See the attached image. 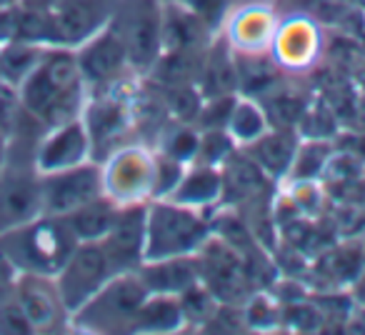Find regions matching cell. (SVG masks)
Masks as SVG:
<instances>
[{"label": "cell", "mask_w": 365, "mask_h": 335, "mask_svg": "<svg viewBox=\"0 0 365 335\" xmlns=\"http://www.w3.org/2000/svg\"><path fill=\"white\" fill-rule=\"evenodd\" d=\"M138 275L145 283L148 293H182V290H188L190 285H195L200 280V260H195L193 253L163 260H145Z\"/></svg>", "instance_id": "cell-12"}, {"label": "cell", "mask_w": 365, "mask_h": 335, "mask_svg": "<svg viewBox=\"0 0 365 335\" xmlns=\"http://www.w3.org/2000/svg\"><path fill=\"white\" fill-rule=\"evenodd\" d=\"M118 213L115 203L108 198H93L88 203H83L81 208L71 210L66 215V223L71 225L73 235L78 238V243H101L108 235V230L113 228Z\"/></svg>", "instance_id": "cell-17"}, {"label": "cell", "mask_w": 365, "mask_h": 335, "mask_svg": "<svg viewBox=\"0 0 365 335\" xmlns=\"http://www.w3.org/2000/svg\"><path fill=\"white\" fill-rule=\"evenodd\" d=\"M128 66V53L113 28L91 36L78 56L81 76L91 83H110Z\"/></svg>", "instance_id": "cell-10"}, {"label": "cell", "mask_w": 365, "mask_h": 335, "mask_svg": "<svg viewBox=\"0 0 365 335\" xmlns=\"http://www.w3.org/2000/svg\"><path fill=\"white\" fill-rule=\"evenodd\" d=\"M28 6H33V8H48V6H53L56 0H26Z\"/></svg>", "instance_id": "cell-34"}, {"label": "cell", "mask_w": 365, "mask_h": 335, "mask_svg": "<svg viewBox=\"0 0 365 335\" xmlns=\"http://www.w3.org/2000/svg\"><path fill=\"white\" fill-rule=\"evenodd\" d=\"M182 320V310L180 303L173 300L170 295H160L155 293L143 303V308L138 310L135 315V323L133 328H140V330H173L178 323Z\"/></svg>", "instance_id": "cell-24"}, {"label": "cell", "mask_w": 365, "mask_h": 335, "mask_svg": "<svg viewBox=\"0 0 365 335\" xmlns=\"http://www.w3.org/2000/svg\"><path fill=\"white\" fill-rule=\"evenodd\" d=\"M250 155H253V160L258 163L263 173L280 175L295 160V138L288 130L263 133L250 145Z\"/></svg>", "instance_id": "cell-18"}, {"label": "cell", "mask_w": 365, "mask_h": 335, "mask_svg": "<svg viewBox=\"0 0 365 335\" xmlns=\"http://www.w3.org/2000/svg\"><path fill=\"white\" fill-rule=\"evenodd\" d=\"M88 145H91V138L88 130L81 123L71 120L58 125V130L43 143L41 148V168L46 173H56V170H66V168L81 165L83 158L88 155Z\"/></svg>", "instance_id": "cell-13"}, {"label": "cell", "mask_w": 365, "mask_h": 335, "mask_svg": "<svg viewBox=\"0 0 365 335\" xmlns=\"http://www.w3.org/2000/svg\"><path fill=\"white\" fill-rule=\"evenodd\" d=\"M148 288L140 275L115 273L86 305L76 310V320L91 330L133 328L138 310L148 300Z\"/></svg>", "instance_id": "cell-4"}, {"label": "cell", "mask_w": 365, "mask_h": 335, "mask_svg": "<svg viewBox=\"0 0 365 335\" xmlns=\"http://www.w3.org/2000/svg\"><path fill=\"white\" fill-rule=\"evenodd\" d=\"M145 205H133V208L118 213L113 228L101 240L108 260H110L113 273H130L140 268L145 258Z\"/></svg>", "instance_id": "cell-8"}, {"label": "cell", "mask_w": 365, "mask_h": 335, "mask_svg": "<svg viewBox=\"0 0 365 335\" xmlns=\"http://www.w3.org/2000/svg\"><path fill=\"white\" fill-rule=\"evenodd\" d=\"M0 333H33V325L18 303L16 293L0 303Z\"/></svg>", "instance_id": "cell-28"}, {"label": "cell", "mask_w": 365, "mask_h": 335, "mask_svg": "<svg viewBox=\"0 0 365 335\" xmlns=\"http://www.w3.org/2000/svg\"><path fill=\"white\" fill-rule=\"evenodd\" d=\"M182 6H188L193 13H198L208 26H213L215 18L223 11V0H182Z\"/></svg>", "instance_id": "cell-33"}, {"label": "cell", "mask_w": 365, "mask_h": 335, "mask_svg": "<svg viewBox=\"0 0 365 335\" xmlns=\"http://www.w3.org/2000/svg\"><path fill=\"white\" fill-rule=\"evenodd\" d=\"M110 260L101 243H81L66 260V265L58 273V293H61L63 308L76 313L81 305H86L108 280L113 278Z\"/></svg>", "instance_id": "cell-6"}, {"label": "cell", "mask_w": 365, "mask_h": 335, "mask_svg": "<svg viewBox=\"0 0 365 335\" xmlns=\"http://www.w3.org/2000/svg\"><path fill=\"white\" fill-rule=\"evenodd\" d=\"M110 28L125 46L128 63L140 71L153 68L163 51V11L158 0H123Z\"/></svg>", "instance_id": "cell-5"}, {"label": "cell", "mask_w": 365, "mask_h": 335, "mask_svg": "<svg viewBox=\"0 0 365 335\" xmlns=\"http://www.w3.org/2000/svg\"><path fill=\"white\" fill-rule=\"evenodd\" d=\"M223 193V178L215 173L213 168H195L193 173L182 175L178 188L173 190V198L180 205H203L213 203L218 195Z\"/></svg>", "instance_id": "cell-20"}, {"label": "cell", "mask_w": 365, "mask_h": 335, "mask_svg": "<svg viewBox=\"0 0 365 335\" xmlns=\"http://www.w3.org/2000/svg\"><path fill=\"white\" fill-rule=\"evenodd\" d=\"M228 125H230V130H233V135H238L243 143H253L255 138H260L265 133V118L255 105L240 103V105H235L233 113H230Z\"/></svg>", "instance_id": "cell-27"}, {"label": "cell", "mask_w": 365, "mask_h": 335, "mask_svg": "<svg viewBox=\"0 0 365 335\" xmlns=\"http://www.w3.org/2000/svg\"><path fill=\"white\" fill-rule=\"evenodd\" d=\"M16 298L26 310L33 330L51 328L58 320V310L63 308L58 285L41 273H26L21 280H16Z\"/></svg>", "instance_id": "cell-11"}, {"label": "cell", "mask_w": 365, "mask_h": 335, "mask_svg": "<svg viewBox=\"0 0 365 335\" xmlns=\"http://www.w3.org/2000/svg\"><path fill=\"white\" fill-rule=\"evenodd\" d=\"M103 188V178L93 165H73L66 170H56L51 178L41 183V205L51 215H68L83 203L98 198Z\"/></svg>", "instance_id": "cell-7"}, {"label": "cell", "mask_w": 365, "mask_h": 335, "mask_svg": "<svg viewBox=\"0 0 365 335\" xmlns=\"http://www.w3.org/2000/svg\"><path fill=\"white\" fill-rule=\"evenodd\" d=\"M16 240V253H6L13 265L21 263L28 273H41V275H58L71 253L76 250L78 238L73 235L71 225L66 218H48L36 220V223L26 225L13 235Z\"/></svg>", "instance_id": "cell-3"}, {"label": "cell", "mask_w": 365, "mask_h": 335, "mask_svg": "<svg viewBox=\"0 0 365 335\" xmlns=\"http://www.w3.org/2000/svg\"><path fill=\"white\" fill-rule=\"evenodd\" d=\"M205 255L200 260V275L205 278V285H210V293L220 298L223 303L240 300V295L248 290L250 278L243 268V260L233 253L225 240L203 243Z\"/></svg>", "instance_id": "cell-9"}, {"label": "cell", "mask_w": 365, "mask_h": 335, "mask_svg": "<svg viewBox=\"0 0 365 335\" xmlns=\"http://www.w3.org/2000/svg\"><path fill=\"white\" fill-rule=\"evenodd\" d=\"M153 170L155 163H150V158L140 150H128L115 158L110 175H106V185L110 188L113 198L135 200L153 190Z\"/></svg>", "instance_id": "cell-14"}, {"label": "cell", "mask_w": 365, "mask_h": 335, "mask_svg": "<svg viewBox=\"0 0 365 335\" xmlns=\"http://www.w3.org/2000/svg\"><path fill=\"white\" fill-rule=\"evenodd\" d=\"M228 160V158H225ZM265 185V173L260 165L250 158L233 155L225 168V180H223V195L230 200H248L255 193H260Z\"/></svg>", "instance_id": "cell-19"}, {"label": "cell", "mask_w": 365, "mask_h": 335, "mask_svg": "<svg viewBox=\"0 0 365 335\" xmlns=\"http://www.w3.org/2000/svg\"><path fill=\"white\" fill-rule=\"evenodd\" d=\"M16 118H18V96L8 86L0 83V130H8L16 123Z\"/></svg>", "instance_id": "cell-31"}, {"label": "cell", "mask_w": 365, "mask_h": 335, "mask_svg": "<svg viewBox=\"0 0 365 335\" xmlns=\"http://www.w3.org/2000/svg\"><path fill=\"white\" fill-rule=\"evenodd\" d=\"M198 145H200L198 135L193 130H188V128H180L165 143V155H170L178 163H185L188 158L198 155Z\"/></svg>", "instance_id": "cell-29"}, {"label": "cell", "mask_w": 365, "mask_h": 335, "mask_svg": "<svg viewBox=\"0 0 365 335\" xmlns=\"http://www.w3.org/2000/svg\"><path fill=\"white\" fill-rule=\"evenodd\" d=\"M123 125V108L118 103H98L93 105L91 118H88L86 130L93 135V140H106V138H113Z\"/></svg>", "instance_id": "cell-26"}, {"label": "cell", "mask_w": 365, "mask_h": 335, "mask_svg": "<svg viewBox=\"0 0 365 335\" xmlns=\"http://www.w3.org/2000/svg\"><path fill=\"white\" fill-rule=\"evenodd\" d=\"M16 293V265L0 250V303Z\"/></svg>", "instance_id": "cell-32"}, {"label": "cell", "mask_w": 365, "mask_h": 335, "mask_svg": "<svg viewBox=\"0 0 365 335\" xmlns=\"http://www.w3.org/2000/svg\"><path fill=\"white\" fill-rule=\"evenodd\" d=\"M6 3H11V0H0V6H6Z\"/></svg>", "instance_id": "cell-35"}, {"label": "cell", "mask_w": 365, "mask_h": 335, "mask_svg": "<svg viewBox=\"0 0 365 335\" xmlns=\"http://www.w3.org/2000/svg\"><path fill=\"white\" fill-rule=\"evenodd\" d=\"M81 81L78 58L68 51H56L21 83V103L28 113L51 125L71 123L81 103Z\"/></svg>", "instance_id": "cell-1"}, {"label": "cell", "mask_w": 365, "mask_h": 335, "mask_svg": "<svg viewBox=\"0 0 365 335\" xmlns=\"http://www.w3.org/2000/svg\"><path fill=\"white\" fill-rule=\"evenodd\" d=\"M101 16V6L96 0H61L53 11L61 43H78L96 36Z\"/></svg>", "instance_id": "cell-16"}, {"label": "cell", "mask_w": 365, "mask_h": 335, "mask_svg": "<svg viewBox=\"0 0 365 335\" xmlns=\"http://www.w3.org/2000/svg\"><path fill=\"white\" fill-rule=\"evenodd\" d=\"M200 61L198 51H168L165 58H158L153 63V78L163 86H188L190 81L200 76Z\"/></svg>", "instance_id": "cell-21"}, {"label": "cell", "mask_w": 365, "mask_h": 335, "mask_svg": "<svg viewBox=\"0 0 365 335\" xmlns=\"http://www.w3.org/2000/svg\"><path fill=\"white\" fill-rule=\"evenodd\" d=\"M210 38V26L188 6H168L163 11V48L200 51Z\"/></svg>", "instance_id": "cell-15"}, {"label": "cell", "mask_w": 365, "mask_h": 335, "mask_svg": "<svg viewBox=\"0 0 365 335\" xmlns=\"http://www.w3.org/2000/svg\"><path fill=\"white\" fill-rule=\"evenodd\" d=\"M38 48L31 43L13 41L0 53V78L8 83H23L38 66Z\"/></svg>", "instance_id": "cell-25"}, {"label": "cell", "mask_w": 365, "mask_h": 335, "mask_svg": "<svg viewBox=\"0 0 365 335\" xmlns=\"http://www.w3.org/2000/svg\"><path fill=\"white\" fill-rule=\"evenodd\" d=\"M13 41L31 43V46H38V43H61L53 13L48 8H33V6H28L26 11H18Z\"/></svg>", "instance_id": "cell-23"}, {"label": "cell", "mask_w": 365, "mask_h": 335, "mask_svg": "<svg viewBox=\"0 0 365 335\" xmlns=\"http://www.w3.org/2000/svg\"><path fill=\"white\" fill-rule=\"evenodd\" d=\"M198 78L203 81V93L208 98L228 96V91L235 86V68L228 58V51H225L223 46L210 48Z\"/></svg>", "instance_id": "cell-22"}, {"label": "cell", "mask_w": 365, "mask_h": 335, "mask_svg": "<svg viewBox=\"0 0 365 335\" xmlns=\"http://www.w3.org/2000/svg\"><path fill=\"white\" fill-rule=\"evenodd\" d=\"M208 240V223L180 203H153L145 218V260L190 255Z\"/></svg>", "instance_id": "cell-2"}, {"label": "cell", "mask_w": 365, "mask_h": 335, "mask_svg": "<svg viewBox=\"0 0 365 335\" xmlns=\"http://www.w3.org/2000/svg\"><path fill=\"white\" fill-rule=\"evenodd\" d=\"M228 153H230L228 130H210L198 145V155L203 158V163H208V165H213V163H218V160H225Z\"/></svg>", "instance_id": "cell-30"}]
</instances>
